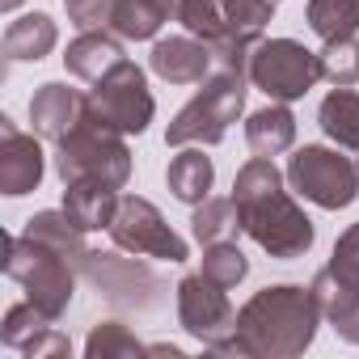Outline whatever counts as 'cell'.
Returning <instances> with one entry per match:
<instances>
[{"label": "cell", "instance_id": "cell-1", "mask_svg": "<svg viewBox=\"0 0 359 359\" xmlns=\"http://www.w3.org/2000/svg\"><path fill=\"white\" fill-rule=\"evenodd\" d=\"M321 321V304L313 287H262L241 313L224 342H216V355H262V359H292L300 355Z\"/></svg>", "mask_w": 359, "mask_h": 359}, {"label": "cell", "instance_id": "cell-2", "mask_svg": "<svg viewBox=\"0 0 359 359\" xmlns=\"http://www.w3.org/2000/svg\"><path fill=\"white\" fill-rule=\"evenodd\" d=\"M233 203L241 212V233L254 237L271 258H300L313 245V220L292 203L283 191V173L275 169V156H254L241 165L233 182Z\"/></svg>", "mask_w": 359, "mask_h": 359}, {"label": "cell", "instance_id": "cell-3", "mask_svg": "<svg viewBox=\"0 0 359 359\" xmlns=\"http://www.w3.org/2000/svg\"><path fill=\"white\" fill-rule=\"evenodd\" d=\"M55 173L68 182H106V187H123L131 177V148L123 144V131L110 127L106 118H97L93 110H85V118L55 140Z\"/></svg>", "mask_w": 359, "mask_h": 359}, {"label": "cell", "instance_id": "cell-4", "mask_svg": "<svg viewBox=\"0 0 359 359\" xmlns=\"http://www.w3.org/2000/svg\"><path fill=\"white\" fill-rule=\"evenodd\" d=\"M5 271H9V279H18L26 287V300H34L47 317H60L72 304L81 266L68 254H60L55 245L22 233V237H5Z\"/></svg>", "mask_w": 359, "mask_h": 359}, {"label": "cell", "instance_id": "cell-5", "mask_svg": "<svg viewBox=\"0 0 359 359\" xmlns=\"http://www.w3.org/2000/svg\"><path fill=\"white\" fill-rule=\"evenodd\" d=\"M245 110V76L241 72H220L203 81V89L177 110V118L165 131L169 148H187V144H220L237 114Z\"/></svg>", "mask_w": 359, "mask_h": 359}, {"label": "cell", "instance_id": "cell-6", "mask_svg": "<svg viewBox=\"0 0 359 359\" xmlns=\"http://www.w3.org/2000/svg\"><path fill=\"white\" fill-rule=\"evenodd\" d=\"M173 18L187 26V34L216 47L229 39H258L275 18V0H177Z\"/></svg>", "mask_w": 359, "mask_h": 359}, {"label": "cell", "instance_id": "cell-7", "mask_svg": "<svg viewBox=\"0 0 359 359\" xmlns=\"http://www.w3.org/2000/svg\"><path fill=\"white\" fill-rule=\"evenodd\" d=\"M250 81L271 102H296L321 81V55L300 47L296 39H271L258 43L250 55Z\"/></svg>", "mask_w": 359, "mask_h": 359}, {"label": "cell", "instance_id": "cell-8", "mask_svg": "<svg viewBox=\"0 0 359 359\" xmlns=\"http://www.w3.org/2000/svg\"><path fill=\"white\" fill-rule=\"evenodd\" d=\"M287 182L309 203L338 212V208H351L359 199V165H351L346 156H338L330 148L309 144L287 161Z\"/></svg>", "mask_w": 359, "mask_h": 359}, {"label": "cell", "instance_id": "cell-9", "mask_svg": "<svg viewBox=\"0 0 359 359\" xmlns=\"http://www.w3.org/2000/svg\"><path fill=\"white\" fill-rule=\"evenodd\" d=\"M89 110L97 118H106L110 127H118L123 135H140L152 123V93L144 85V68L131 60H118L93 89H89Z\"/></svg>", "mask_w": 359, "mask_h": 359}, {"label": "cell", "instance_id": "cell-10", "mask_svg": "<svg viewBox=\"0 0 359 359\" xmlns=\"http://www.w3.org/2000/svg\"><path fill=\"white\" fill-rule=\"evenodd\" d=\"M106 233H110V241H114L118 250L140 254V258H165V262H187V258H191L187 241L177 237V233L165 224V216H161L148 199H140V195L118 199V212H114V220H110Z\"/></svg>", "mask_w": 359, "mask_h": 359}, {"label": "cell", "instance_id": "cell-11", "mask_svg": "<svg viewBox=\"0 0 359 359\" xmlns=\"http://www.w3.org/2000/svg\"><path fill=\"white\" fill-rule=\"evenodd\" d=\"M313 296L321 304V317L334 321V330H342L355 317L359 309V224H351L338 237L330 266H321L313 279Z\"/></svg>", "mask_w": 359, "mask_h": 359}, {"label": "cell", "instance_id": "cell-12", "mask_svg": "<svg viewBox=\"0 0 359 359\" xmlns=\"http://www.w3.org/2000/svg\"><path fill=\"white\" fill-rule=\"evenodd\" d=\"M224 292L229 287L212 283L203 271L187 275L182 283H177V321H182L187 334H195L208 351L216 342H224L233 334V325H237V313H233V304H229Z\"/></svg>", "mask_w": 359, "mask_h": 359}, {"label": "cell", "instance_id": "cell-13", "mask_svg": "<svg viewBox=\"0 0 359 359\" xmlns=\"http://www.w3.org/2000/svg\"><path fill=\"white\" fill-rule=\"evenodd\" d=\"M81 275L110 300V304H118V309H152L161 296V283H156V275L148 271V266H140V262H131V258H118V254H85V262H81Z\"/></svg>", "mask_w": 359, "mask_h": 359}, {"label": "cell", "instance_id": "cell-14", "mask_svg": "<svg viewBox=\"0 0 359 359\" xmlns=\"http://www.w3.org/2000/svg\"><path fill=\"white\" fill-rule=\"evenodd\" d=\"M55 317H47L34 300H22L5 313V330H0V338H5V346L30 355V359H43V355H68L72 342L51 325Z\"/></svg>", "mask_w": 359, "mask_h": 359}, {"label": "cell", "instance_id": "cell-15", "mask_svg": "<svg viewBox=\"0 0 359 359\" xmlns=\"http://www.w3.org/2000/svg\"><path fill=\"white\" fill-rule=\"evenodd\" d=\"M152 72L169 85H203L208 72L216 68L212 60V47L195 34H169V39H156L152 55H148Z\"/></svg>", "mask_w": 359, "mask_h": 359}, {"label": "cell", "instance_id": "cell-16", "mask_svg": "<svg viewBox=\"0 0 359 359\" xmlns=\"http://www.w3.org/2000/svg\"><path fill=\"white\" fill-rule=\"evenodd\" d=\"M43 182V148L34 135H22L13 118H0V191L30 195Z\"/></svg>", "mask_w": 359, "mask_h": 359}, {"label": "cell", "instance_id": "cell-17", "mask_svg": "<svg viewBox=\"0 0 359 359\" xmlns=\"http://www.w3.org/2000/svg\"><path fill=\"white\" fill-rule=\"evenodd\" d=\"M89 110V93H76L60 81L43 85L34 97H30V123H34V135L43 140H64Z\"/></svg>", "mask_w": 359, "mask_h": 359}, {"label": "cell", "instance_id": "cell-18", "mask_svg": "<svg viewBox=\"0 0 359 359\" xmlns=\"http://www.w3.org/2000/svg\"><path fill=\"white\" fill-rule=\"evenodd\" d=\"M165 182H169L173 199H182V203L199 208V203L208 199L212 182H216V165H212V156H203V144H199V148H187V152H177V156L169 161V169H165Z\"/></svg>", "mask_w": 359, "mask_h": 359}, {"label": "cell", "instance_id": "cell-19", "mask_svg": "<svg viewBox=\"0 0 359 359\" xmlns=\"http://www.w3.org/2000/svg\"><path fill=\"white\" fill-rule=\"evenodd\" d=\"M64 212H68L85 233L110 229V220H114V212H118V195H114V187H106V182H68V187H64Z\"/></svg>", "mask_w": 359, "mask_h": 359}, {"label": "cell", "instance_id": "cell-20", "mask_svg": "<svg viewBox=\"0 0 359 359\" xmlns=\"http://www.w3.org/2000/svg\"><path fill=\"white\" fill-rule=\"evenodd\" d=\"M118 60H123L118 39H110V34H102V30H81V39H76V43L68 47V55H64L68 72L81 76V81H89V85H97Z\"/></svg>", "mask_w": 359, "mask_h": 359}, {"label": "cell", "instance_id": "cell-21", "mask_svg": "<svg viewBox=\"0 0 359 359\" xmlns=\"http://www.w3.org/2000/svg\"><path fill=\"white\" fill-rule=\"evenodd\" d=\"M292 140H296V118L283 102H275L266 110H254L250 123H245V144H250L254 156H279V152L292 148Z\"/></svg>", "mask_w": 359, "mask_h": 359}, {"label": "cell", "instance_id": "cell-22", "mask_svg": "<svg viewBox=\"0 0 359 359\" xmlns=\"http://www.w3.org/2000/svg\"><path fill=\"white\" fill-rule=\"evenodd\" d=\"M165 22H169L165 0H114V9H110V30L118 39H131V43L156 39V30Z\"/></svg>", "mask_w": 359, "mask_h": 359}, {"label": "cell", "instance_id": "cell-23", "mask_svg": "<svg viewBox=\"0 0 359 359\" xmlns=\"http://www.w3.org/2000/svg\"><path fill=\"white\" fill-rule=\"evenodd\" d=\"M55 22L47 13H26L18 18L9 30H5V55L18 64V60H43L51 47H55Z\"/></svg>", "mask_w": 359, "mask_h": 359}, {"label": "cell", "instance_id": "cell-24", "mask_svg": "<svg viewBox=\"0 0 359 359\" xmlns=\"http://www.w3.org/2000/svg\"><path fill=\"white\" fill-rule=\"evenodd\" d=\"M321 118V131L338 144V148H359V93L355 89H338L321 102L317 110Z\"/></svg>", "mask_w": 359, "mask_h": 359}, {"label": "cell", "instance_id": "cell-25", "mask_svg": "<svg viewBox=\"0 0 359 359\" xmlns=\"http://www.w3.org/2000/svg\"><path fill=\"white\" fill-rule=\"evenodd\" d=\"M309 26L321 43H346L359 34V0H309Z\"/></svg>", "mask_w": 359, "mask_h": 359}, {"label": "cell", "instance_id": "cell-26", "mask_svg": "<svg viewBox=\"0 0 359 359\" xmlns=\"http://www.w3.org/2000/svg\"><path fill=\"white\" fill-rule=\"evenodd\" d=\"M191 229H195V241L199 245H212V241H237L241 233V212L233 199H203L191 216Z\"/></svg>", "mask_w": 359, "mask_h": 359}, {"label": "cell", "instance_id": "cell-27", "mask_svg": "<svg viewBox=\"0 0 359 359\" xmlns=\"http://www.w3.org/2000/svg\"><path fill=\"white\" fill-rule=\"evenodd\" d=\"M203 275L220 287H237L245 275H250V262L245 254L237 250V241H212L203 250Z\"/></svg>", "mask_w": 359, "mask_h": 359}, {"label": "cell", "instance_id": "cell-28", "mask_svg": "<svg viewBox=\"0 0 359 359\" xmlns=\"http://www.w3.org/2000/svg\"><path fill=\"white\" fill-rule=\"evenodd\" d=\"M148 346L135 342V334L118 321H106V325H93L89 342H85V355L89 359H114V355H144Z\"/></svg>", "mask_w": 359, "mask_h": 359}, {"label": "cell", "instance_id": "cell-29", "mask_svg": "<svg viewBox=\"0 0 359 359\" xmlns=\"http://www.w3.org/2000/svg\"><path fill=\"white\" fill-rule=\"evenodd\" d=\"M321 76L334 81L338 89H351L359 81V43L346 39V43H325L321 51Z\"/></svg>", "mask_w": 359, "mask_h": 359}, {"label": "cell", "instance_id": "cell-30", "mask_svg": "<svg viewBox=\"0 0 359 359\" xmlns=\"http://www.w3.org/2000/svg\"><path fill=\"white\" fill-rule=\"evenodd\" d=\"M64 5H68V18H72V26H81V30H93V26L110 22L114 0H64Z\"/></svg>", "mask_w": 359, "mask_h": 359}, {"label": "cell", "instance_id": "cell-31", "mask_svg": "<svg viewBox=\"0 0 359 359\" xmlns=\"http://www.w3.org/2000/svg\"><path fill=\"white\" fill-rule=\"evenodd\" d=\"M0 5H5V9H13V5H18V0H0Z\"/></svg>", "mask_w": 359, "mask_h": 359}]
</instances>
